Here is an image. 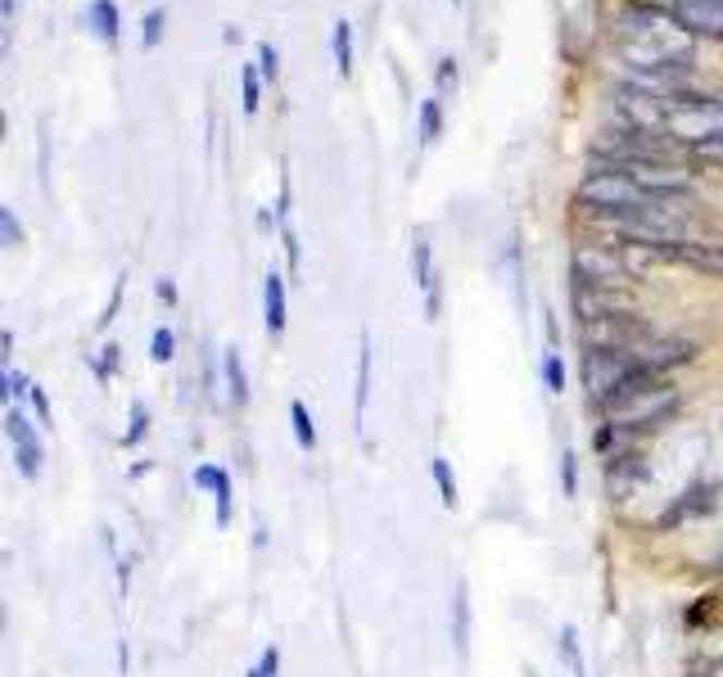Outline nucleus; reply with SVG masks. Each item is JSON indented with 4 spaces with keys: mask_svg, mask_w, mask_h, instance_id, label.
<instances>
[{
    "mask_svg": "<svg viewBox=\"0 0 723 677\" xmlns=\"http://www.w3.org/2000/svg\"><path fill=\"white\" fill-rule=\"evenodd\" d=\"M624 37H620V54L633 73H655V69H691V37L687 27L670 14V10H651V5H628L624 19Z\"/></svg>",
    "mask_w": 723,
    "mask_h": 677,
    "instance_id": "1",
    "label": "nucleus"
},
{
    "mask_svg": "<svg viewBox=\"0 0 723 677\" xmlns=\"http://www.w3.org/2000/svg\"><path fill=\"white\" fill-rule=\"evenodd\" d=\"M575 199L588 204L592 212H620V208H642L651 204V195L633 181L628 172L620 168H606V163H592V172L575 186Z\"/></svg>",
    "mask_w": 723,
    "mask_h": 677,
    "instance_id": "2",
    "label": "nucleus"
},
{
    "mask_svg": "<svg viewBox=\"0 0 723 677\" xmlns=\"http://www.w3.org/2000/svg\"><path fill=\"white\" fill-rule=\"evenodd\" d=\"M665 132L683 145H706L723 136V96H678L670 104Z\"/></svg>",
    "mask_w": 723,
    "mask_h": 677,
    "instance_id": "3",
    "label": "nucleus"
},
{
    "mask_svg": "<svg viewBox=\"0 0 723 677\" xmlns=\"http://www.w3.org/2000/svg\"><path fill=\"white\" fill-rule=\"evenodd\" d=\"M678 416V393L674 384H660V389H647L638 397H624V403L606 407V420L620 424L624 434H642V429H660Z\"/></svg>",
    "mask_w": 723,
    "mask_h": 677,
    "instance_id": "4",
    "label": "nucleus"
},
{
    "mask_svg": "<svg viewBox=\"0 0 723 677\" xmlns=\"http://www.w3.org/2000/svg\"><path fill=\"white\" fill-rule=\"evenodd\" d=\"M638 357H633L628 348H588L584 353V384H588V397L592 403L606 407L611 403V393L638 371Z\"/></svg>",
    "mask_w": 723,
    "mask_h": 677,
    "instance_id": "5",
    "label": "nucleus"
},
{
    "mask_svg": "<svg viewBox=\"0 0 723 677\" xmlns=\"http://www.w3.org/2000/svg\"><path fill=\"white\" fill-rule=\"evenodd\" d=\"M569 275H575V281H588V285H611V290L633 281L620 244H579L575 258H569Z\"/></svg>",
    "mask_w": 723,
    "mask_h": 677,
    "instance_id": "6",
    "label": "nucleus"
},
{
    "mask_svg": "<svg viewBox=\"0 0 723 677\" xmlns=\"http://www.w3.org/2000/svg\"><path fill=\"white\" fill-rule=\"evenodd\" d=\"M611 100L624 113V127H638V132H660L670 122V104H674V100H660V96H651V90L633 86V82L615 86Z\"/></svg>",
    "mask_w": 723,
    "mask_h": 677,
    "instance_id": "7",
    "label": "nucleus"
},
{
    "mask_svg": "<svg viewBox=\"0 0 723 677\" xmlns=\"http://www.w3.org/2000/svg\"><path fill=\"white\" fill-rule=\"evenodd\" d=\"M628 353L638 357L642 366H651V371L670 376V371H678V366L697 361L701 344H697V338H678V334H651V338H642V344H633Z\"/></svg>",
    "mask_w": 723,
    "mask_h": 677,
    "instance_id": "8",
    "label": "nucleus"
},
{
    "mask_svg": "<svg viewBox=\"0 0 723 677\" xmlns=\"http://www.w3.org/2000/svg\"><path fill=\"white\" fill-rule=\"evenodd\" d=\"M569 307H575V317L584 325H597V321H611V317H624L633 312V303L611 290V285H588V281H575L569 285Z\"/></svg>",
    "mask_w": 723,
    "mask_h": 677,
    "instance_id": "9",
    "label": "nucleus"
},
{
    "mask_svg": "<svg viewBox=\"0 0 723 677\" xmlns=\"http://www.w3.org/2000/svg\"><path fill=\"white\" fill-rule=\"evenodd\" d=\"M412 275H416V290L426 298V321L434 325L443 317V294H439V271H434V244H430V231L416 226L412 235Z\"/></svg>",
    "mask_w": 723,
    "mask_h": 677,
    "instance_id": "10",
    "label": "nucleus"
},
{
    "mask_svg": "<svg viewBox=\"0 0 723 677\" xmlns=\"http://www.w3.org/2000/svg\"><path fill=\"white\" fill-rule=\"evenodd\" d=\"M665 262L723 281V244H710V239H670L665 244Z\"/></svg>",
    "mask_w": 723,
    "mask_h": 677,
    "instance_id": "11",
    "label": "nucleus"
},
{
    "mask_svg": "<svg viewBox=\"0 0 723 677\" xmlns=\"http://www.w3.org/2000/svg\"><path fill=\"white\" fill-rule=\"evenodd\" d=\"M670 14L687 27L691 37L723 41V0H674Z\"/></svg>",
    "mask_w": 723,
    "mask_h": 677,
    "instance_id": "12",
    "label": "nucleus"
},
{
    "mask_svg": "<svg viewBox=\"0 0 723 677\" xmlns=\"http://www.w3.org/2000/svg\"><path fill=\"white\" fill-rule=\"evenodd\" d=\"M719 497H723V488L719 483H697V488H687L683 497L655 519V529L665 533V529H674V525H683V519H697V515H710L714 506H719Z\"/></svg>",
    "mask_w": 723,
    "mask_h": 677,
    "instance_id": "13",
    "label": "nucleus"
},
{
    "mask_svg": "<svg viewBox=\"0 0 723 677\" xmlns=\"http://www.w3.org/2000/svg\"><path fill=\"white\" fill-rule=\"evenodd\" d=\"M371 361H376L371 334L362 330L357 334V361H353V420H357V429H362V416H367V407H371Z\"/></svg>",
    "mask_w": 723,
    "mask_h": 677,
    "instance_id": "14",
    "label": "nucleus"
},
{
    "mask_svg": "<svg viewBox=\"0 0 723 677\" xmlns=\"http://www.w3.org/2000/svg\"><path fill=\"white\" fill-rule=\"evenodd\" d=\"M262 312H267V334L281 338L285 321H290V307H285V275L281 271H267L262 281Z\"/></svg>",
    "mask_w": 723,
    "mask_h": 677,
    "instance_id": "15",
    "label": "nucleus"
},
{
    "mask_svg": "<svg viewBox=\"0 0 723 677\" xmlns=\"http://www.w3.org/2000/svg\"><path fill=\"white\" fill-rule=\"evenodd\" d=\"M651 470H647V460L638 456V452H620V456H611L606 460V488L615 492V497H624V492L633 488V483H642Z\"/></svg>",
    "mask_w": 723,
    "mask_h": 677,
    "instance_id": "16",
    "label": "nucleus"
},
{
    "mask_svg": "<svg viewBox=\"0 0 723 677\" xmlns=\"http://www.w3.org/2000/svg\"><path fill=\"white\" fill-rule=\"evenodd\" d=\"M86 23H90V33H96V41H105V46H118V37H123V14H118L113 0H90Z\"/></svg>",
    "mask_w": 723,
    "mask_h": 677,
    "instance_id": "17",
    "label": "nucleus"
},
{
    "mask_svg": "<svg viewBox=\"0 0 723 677\" xmlns=\"http://www.w3.org/2000/svg\"><path fill=\"white\" fill-rule=\"evenodd\" d=\"M222 376H226V403L235 411L249 407V376H245V361H240V348H222Z\"/></svg>",
    "mask_w": 723,
    "mask_h": 677,
    "instance_id": "18",
    "label": "nucleus"
},
{
    "mask_svg": "<svg viewBox=\"0 0 723 677\" xmlns=\"http://www.w3.org/2000/svg\"><path fill=\"white\" fill-rule=\"evenodd\" d=\"M470 645V588L466 578H457V588H452V651L466 655Z\"/></svg>",
    "mask_w": 723,
    "mask_h": 677,
    "instance_id": "19",
    "label": "nucleus"
},
{
    "mask_svg": "<svg viewBox=\"0 0 723 677\" xmlns=\"http://www.w3.org/2000/svg\"><path fill=\"white\" fill-rule=\"evenodd\" d=\"M439 132H443V100H439V90H434V96L420 100V118H416V140H420V149H430V145L439 140Z\"/></svg>",
    "mask_w": 723,
    "mask_h": 677,
    "instance_id": "20",
    "label": "nucleus"
},
{
    "mask_svg": "<svg viewBox=\"0 0 723 677\" xmlns=\"http://www.w3.org/2000/svg\"><path fill=\"white\" fill-rule=\"evenodd\" d=\"M556 651H561V664H565L569 677H588V660H584V645H579V628H575V624L561 628Z\"/></svg>",
    "mask_w": 723,
    "mask_h": 677,
    "instance_id": "21",
    "label": "nucleus"
},
{
    "mask_svg": "<svg viewBox=\"0 0 723 677\" xmlns=\"http://www.w3.org/2000/svg\"><path fill=\"white\" fill-rule=\"evenodd\" d=\"M430 479H434V488H439V502H443V510H457V475H452V460L448 456H430Z\"/></svg>",
    "mask_w": 723,
    "mask_h": 677,
    "instance_id": "22",
    "label": "nucleus"
},
{
    "mask_svg": "<svg viewBox=\"0 0 723 677\" xmlns=\"http://www.w3.org/2000/svg\"><path fill=\"white\" fill-rule=\"evenodd\" d=\"M290 429H294V443L304 447V452H317V420L308 411L304 397H294L290 403Z\"/></svg>",
    "mask_w": 723,
    "mask_h": 677,
    "instance_id": "23",
    "label": "nucleus"
},
{
    "mask_svg": "<svg viewBox=\"0 0 723 677\" xmlns=\"http://www.w3.org/2000/svg\"><path fill=\"white\" fill-rule=\"evenodd\" d=\"M538 380H542V389H548V397H561V393H565L569 371H565V357H561L556 348L542 353V361H538Z\"/></svg>",
    "mask_w": 723,
    "mask_h": 677,
    "instance_id": "24",
    "label": "nucleus"
},
{
    "mask_svg": "<svg viewBox=\"0 0 723 677\" xmlns=\"http://www.w3.org/2000/svg\"><path fill=\"white\" fill-rule=\"evenodd\" d=\"M330 54H335L340 77H353V23L335 19V33H330Z\"/></svg>",
    "mask_w": 723,
    "mask_h": 677,
    "instance_id": "25",
    "label": "nucleus"
},
{
    "mask_svg": "<svg viewBox=\"0 0 723 677\" xmlns=\"http://www.w3.org/2000/svg\"><path fill=\"white\" fill-rule=\"evenodd\" d=\"M262 69L258 64H245V69H240V109H245L249 118L262 109Z\"/></svg>",
    "mask_w": 723,
    "mask_h": 677,
    "instance_id": "26",
    "label": "nucleus"
},
{
    "mask_svg": "<svg viewBox=\"0 0 723 677\" xmlns=\"http://www.w3.org/2000/svg\"><path fill=\"white\" fill-rule=\"evenodd\" d=\"M163 27H168V10L155 5V10L140 19V50H155V46L163 41Z\"/></svg>",
    "mask_w": 723,
    "mask_h": 677,
    "instance_id": "27",
    "label": "nucleus"
},
{
    "mask_svg": "<svg viewBox=\"0 0 723 677\" xmlns=\"http://www.w3.org/2000/svg\"><path fill=\"white\" fill-rule=\"evenodd\" d=\"M14 460H19V475H23V479H41V470H46V452H41V443H23V447H14Z\"/></svg>",
    "mask_w": 723,
    "mask_h": 677,
    "instance_id": "28",
    "label": "nucleus"
},
{
    "mask_svg": "<svg viewBox=\"0 0 723 677\" xmlns=\"http://www.w3.org/2000/svg\"><path fill=\"white\" fill-rule=\"evenodd\" d=\"M172 357H176V330H172V325H159L155 334H149V361L168 366Z\"/></svg>",
    "mask_w": 723,
    "mask_h": 677,
    "instance_id": "29",
    "label": "nucleus"
},
{
    "mask_svg": "<svg viewBox=\"0 0 723 677\" xmlns=\"http://www.w3.org/2000/svg\"><path fill=\"white\" fill-rule=\"evenodd\" d=\"M5 434H10L14 447H23V443H41V439H37V429H33V420H27L19 407L5 411Z\"/></svg>",
    "mask_w": 723,
    "mask_h": 677,
    "instance_id": "30",
    "label": "nucleus"
},
{
    "mask_svg": "<svg viewBox=\"0 0 723 677\" xmlns=\"http://www.w3.org/2000/svg\"><path fill=\"white\" fill-rule=\"evenodd\" d=\"M561 492L569 502L579 497V452L575 447H561Z\"/></svg>",
    "mask_w": 723,
    "mask_h": 677,
    "instance_id": "31",
    "label": "nucleus"
},
{
    "mask_svg": "<svg viewBox=\"0 0 723 677\" xmlns=\"http://www.w3.org/2000/svg\"><path fill=\"white\" fill-rule=\"evenodd\" d=\"M231 502H235V492H231V475L222 470V483L213 488V525H218V529H231Z\"/></svg>",
    "mask_w": 723,
    "mask_h": 677,
    "instance_id": "32",
    "label": "nucleus"
},
{
    "mask_svg": "<svg viewBox=\"0 0 723 677\" xmlns=\"http://www.w3.org/2000/svg\"><path fill=\"white\" fill-rule=\"evenodd\" d=\"M0 244H5V249H23V222L10 204H0Z\"/></svg>",
    "mask_w": 723,
    "mask_h": 677,
    "instance_id": "33",
    "label": "nucleus"
},
{
    "mask_svg": "<svg viewBox=\"0 0 723 677\" xmlns=\"http://www.w3.org/2000/svg\"><path fill=\"white\" fill-rule=\"evenodd\" d=\"M149 434V411H145V403H132V411H127V434H123V443L127 447H136L140 439Z\"/></svg>",
    "mask_w": 723,
    "mask_h": 677,
    "instance_id": "34",
    "label": "nucleus"
},
{
    "mask_svg": "<svg viewBox=\"0 0 723 677\" xmlns=\"http://www.w3.org/2000/svg\"><path fill=\"white\" fill-rule=\"evenodd\" d=\"M27 407H33V416H37V424L41 429H54V411H50V397H46V389L33 380V393H27Z\"/></svg>",
    "mask_w": 723,
    "mask_h": 677,
    "instance_id": "35",
    "label": "nucleus"
},
{
    "mask_svg": "<svg viewBox=\"0 0 723 677\" xmlns=\"http://www.w3.org/2000/svg\"><path fill=\"white\" fill-rule=\"evenodd\" d=\"M290 212H294V186H290V163H281V195H277V222L290 226Z\"/></svg>",
    "mask_w": 723,
    "mask_h": 677,
    "instance_id": "36",
    "label": "nucleus"
},
{
    "mask_svg": "<svg viewBox=\"0 0 723 677\" xmlns=\"http://www.w3.org/2000/svg\"><path fill=\"white\" fill-rule=\"evenodd\" d=\"M123 294H127V271H123V275H118V281H113V298L105 303V312H100V321H96L100 330H109V325L118 321V307H123Z\"/></svg>",
    "mask_w": 723,
    "mask_h": 677,
    "instance_id": "37",
    "label": "nucleus"
},
{
    "mask_svg": "<svg viewBox=\"0 0 723 677\" xmlns=\"http://www.w3.org/2000/svg\"><path fill=\"white\" fill-rule=\"evenodd\" d=\"M118 353H123V348H118L113 338H109V344L100 348V357H96V380H100V384H109V380L118 376Z\"/></svg>",
    "mask_w": 723,
    "mask_h": 677,
    "instance_id": "38",
    "label": "nucleus"
},
{
    "mask_svg": "<svg viewBox=\"0 0 723 677\" xmlns=\"http://www.w3.org/2000/svg\"><path fill=\"white\" fill-rule=\"evenodd\" d=\"M245 677H281V651L277 645H267V651L258 655V664H249Z\"/></svg>",
    "mask_w": 723,
    "mask_h": 677,
    "instance_id": "39",
    "label": "nucleus"
},
{
    "mask_svg": "<svg viewBox=\"0 0 723 677\" xmlns=\"http://www.w3.org/2000/svg\"><path fill=\"white\" fill-rule=\"evenodd\" d=\"M258 69H262V77H267V82H277V77H281V50L271 46V41H262V46H258Z\"/></svg>",
    "mask_w": 723,
    "mask_h": 677,
    "instance_id": "40",
    "label": "nucleus"
},
{
    "mask_svg": "<svg viewBox=\"0 0 723 677\" xmlns=\"http://www.w3.org/2000/svg\"><path fill=\"white\" fill-rule=\"evenodd\" d=\"M191 483L199 488V492H213L218 483H222V466H213V460H204V466H195V475H191Z\"/></svg>",
    "mask_w": 723,
    "mask_h": 677,
    "instance_id": "41",
    "label": "nucleus"
},
{
    "mask_svg": "<svg viewBox=\"0 0 723 677\" xmlns=\"http://www.w3.org/2000/svg\"><path fill=\"white\" fill-rule=\"evenodd\" d=\"M281 244L290 254V271H298V235H294V226H281Z\"/></svg>",
    "mask_w": 723,
    "mask_h": 677,
    "instance_id": "42",
    "label": "nucleus"
},
{
    "mask_svg": "<svg viewBox=\"0 0 723 677\" xmlns=\"http://www.w3.org/2000/svg\"><path fill=\"white\" fill-rule=\"evenodd\" d=\"M118 592H132V556H118Z\"/></svg>",
    "mask_w": 723,
    "mask_h": 677,
    "instance_id": "43",
    "label": "nucleus"
},
{
    "mask_svg": "<svg viewBox=\"0 0 723 677\" xmlns=\"http://www.w3.org/2000/svg\"><path fill=\"white\" fill-rule=\"evenodd\" d=\"M691 149H697L701 159H714V163H723V136H719V140H706V145H691Z\"/></svg>",
    "mask_w": 723,
    "mask_h": 677,
    "instance_id": "44",
    "label": "nucleus"
},
{
    "mask_svg": "<svg viewBox=\"0 0 723 677\" xmlns=\"http://www.w3.org/2000/svg\"><path fill=\"white\" fill-rule=\"evenodd\" d=\"M452 82H457V59H443L439 64V90H448Z\"/></svg>",
    "mask_w": 723,
    "mask_h": 677,
    "instance_id": "45",
    "label": "nucleus"
},
{
    "mask_svg": "<svg viewBox=\"0 0 723 677\" xmlns=\"http://www.w3.org/2000/svg\"><path fill=\"white\" fill-rule=\"evenodd\" d=\"M159 303H163V307H176V285H172V275H163V281H159Z\"/></svg>",
    "mask_w": 723,
    "mask_h": 677,
    "instance_id": "46",
    "label": "nucleus"
},
{
    "mask_svg": "<svg viewBox=\"0 0 723 677\" xmlns=\"http://www.w3.org/2000/svg\"><path fill=\"white\" fill-rule=\"evenodd\" d=\"M0 357H5V366H14V330L0 334Z\"/></svg>",
    "mask_w": 723,
    "mask_h": 677,
    "instance_id": "47",
    "label": "nucleus"
},
{
    "mask_svg": "<svg viewBox=\"0 0 723 677\" xmlns=\"http://www.w3.org/2000/svg\"><path fill=\"white\" fill-rule=\"evenodd\" d=\"M5 5V23H14V10H19V0H0Z\"/></svg>",
    "mask_w": 723,
    "mask_h": 677,
    "instance_id": "48",
    "label": "nucleus"
},
{
    "mask_svg": "<svg viewBox=\"0 0 723 677\" xmlns=\"http://www.w3.org/2000/svg\"><path fill=\"white\" fill-rule=\"evenodd\" d=\"M706 677H723V660H714V664H710V673H706Z\"/></svg>",
    "mask_w": 723,
    "mask_h": 677,
    "instance_id": "49",
    "label": "nucleus"
}]
</instances>
